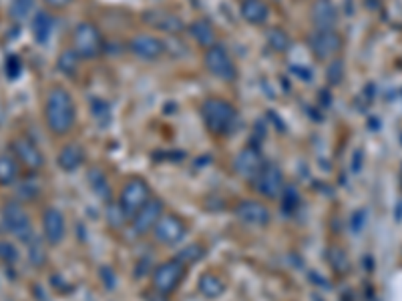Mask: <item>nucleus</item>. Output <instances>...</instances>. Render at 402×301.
Wrapping results in <instances>:
<instances>
[{
    "label": "nucleus",
    "mask_w": 402,
    "mask_h": 301,
    "mask_svg": "<svg viewBox=\"0 0 402 301\" xmlns=\"http://www.w3.org/2000/svg\"><path fill=\"white\" fill-rule=\"evenodd\" d=\"M186 274H188V269L179 259L165 261L155 267V272L151 275V285L161 296H171L181 285Z\"/></svg>",
    "instance_id": "6"
},
{
    "label": "nucleus",
    "mask_w": 402,
    "mask_h": 301,
    "mask_svg": "<svg viewBox=\"0 0 402 301\" xmlns=\"http://www.w3.org/2000/svg\"><path fill=\"white\" fill-rule=\"evenodd\" d=\"M358 163H360V151H358V153H356V157H354V167H352L354 171H360V167H358Z\"/></svg>",
    "instance_id": "35"
},
{
    "label": "nucleus",
    "mask_w": 402,
    "mask_h": 301,
    "mask_svg": "<svg viewBox=\"0 0 402 301\" xmlns=\"http://www.w3.org/2000/svg\"><path fill=\"white\" fill-rule=\"evenodd\" d=\"M85 163V149L77 143H69L60 149L58 153V167L67 173L77 171L80 165Z\"/></svg>",
    "instance_id": "21"
},
{
    "label": "nucleus",
    "mask_w": 402,
    "mask_h": 301,
    "mask_svg": "<svg viewBox=\"0 0 402 301\" xmlns=\"http://www.w3.org/2000/svg\"><path fill=\"white\" fill-rule=\"evenodd\" d=\"M189 34L203 49H212V47L217 45V32H215V28L212 27V23H208L203 19H197V21H193L189 25Z\"/></svg>",
    "instance_id": "20"
},
{
    "label": "nucleus",
    "mask_w": 402,
    "mask_h": 301,
    "mask_svg": "<svg viewBox=\"0 0 402 301\" xmlns=\"http://www.w3.org/2000/svg\"><path fill=\"white\" fill-rule=\"evenodd\" d=\"M188 233V227L186 223L179 219L177 215L173 213H163L161 219L157 221V225L153 227V235L155 239L163 243V245H175L179 243Z\"/></svg>",
    "instance_id": "10"
},
{
    "label": "nucleus",
    "mask_w": 402,
    "mask_h": 301,
    "mask_svg": "<svg viewBox=\"0 0 402 301\" xmlns=\"http://www.w3.org/2000/svg\"><path fill=\"white\" fill-rule=\"evenodd\" d=\"M330 261H332L334 269L340 272V274L348 269V257H346V253H344L342 249H338V247H334V249L330 251Z\"/></svg>",
    "instance_id": "30"
},
{
    "label": "nucleus",
    "mask_w": 402,
    "mask_h": 301,
    "mask_svg": "<svg viewBox=\"0 0 402 301\" xmlns=\"http://www.w3.org/2000/svg\"><path fill=\"white\" fill-rule=\"evenodd\" d=\"M34 10V0H12L8 6V14L14 23L27 21L28 14Z\"/></svg>",
    "instance_id": "26"
},
{
    "label": "nucleus",
    "mask_w": 402,
    "mask_h": 301,
    "mask_svg": "<svg viewBox=\"0 0 402 301\" xmlns=\"http://www.w3.org/2000/svg\"><path fill=\"white\" fill-rule=\"evenodd\" d=\"M129 51L139 60L153 62V60H159L161 56L165 55V45L161 43L159 38H155L153 34L143 32V34H135L133 38L129 40Z\"/></svg>",
    "instance_id": "13"
},
{
    "label": "nucleus",
    "mask_w": 402,
    "mask_h": 301,
    "mask_svg": "<svg viewBox=\"0 0 402 301\" xmlns=\"http://www.w3.org/2000/svg\"><path fill=\"white\" fill-rule=\"evenodd\" d=\"M49 6H53V8H65L67 4H71L73 0H45Z\"/></svg>",
    "instance_id": "34"
},
{
    "label": "nucleus",
    "mask_w": 402,
    "mask_h": 301,
    "mask_svg": "<svg viewBox=\"0 0 402 301\" xmlns=\"http://www.w3.org/2000/svg\"><path fill=\"white\" fill-rule=\"evenodd\" d=\"M21 175V165L10 155L2 153L0 155V187H10L19 181Z\"/></svg>",
    "instance_id": "23"
},
{
    "label": "nucleus",
    "mask_w": 402,
    "mask_h": 301,
    "mask_svg": "<svg viewBox=\"0 0 402 301\" xmlns=\"http://www.w3.org/2000/svg\"><path fill=\"white\" fill-rule=\"evenodd\" d=\"M143 23L147 27L161 30V32H167V34H179L186 30V23L181 21V16H177L175 12L171 10H165V8H149L143 12Z\"/></svg>",
    "instance_id": "11"
},
{
    "label": "nucleus",
    "mask_w": 402,
    "mask_h": 301,
    "mask_svg": "<svg viewBox=\"0 0 402 301\" xmlns=\"http://www.w3.org/2000/svg\"><path fill=\"white\" fill-rule=\"evenodd\" d=\"M310 19H312L316 30H336L338 8L332 0H314Z\"/></svg>",
    "instance_id": "18"
},
{
    "label": "nucleus",
    "mask_w": 402,
    "mask_h": 301,
    "mask_svg": "<svg viewBox=\"0 0 402 301\" xmlns=\"http://www.w3.org/2000/svg\"><path fill=\"white\" fill-rule=\"evenodd\" d=\"M256 189L262 197H268V199L282 197V193L286 189L284 173L276 165H264V169L256 177Z\"/></svg>",
    "instance_id": "12"
},
{
    "label": "nucleus",
    "mask_w": 402,
    "mask_h": 301,
    "mask_svg": "<svg viewBox=\"0 0 402 301\" xmlns=\"http://www.w3.org/2000/svg\"><path fill=\"white\" fill-rule=\"evenodd\" d=\"M236 215L238 219L247 223V225H254V227H264L268 225L269 219H271V213L269 209L260 203V201H241L240 205L236 207Z\"/></svg>",
    "instance_id": "17"
},
{
    "label": "nucleus",
    "mask_w": 402,
    "mask_h": 301,
    "mask_svg": "<svg viewBox=\"0 0 402 301\" xmlns=\"http://www.w3.org/2000/svg\"><path fill=\"white\" fill-rule=\"evenodd\" d=\"M0 221L2 227L16 239L28 241L34 233H32V219L28 215V211L19 203V201H8L2 205L0 209Z\"/></svg>",
    "instance_id": "4"
},
{
    "label": "nucleus",
    "mask_w": 402,
    "mask_h": 301,
    "mask_svg": "<svg viewBox=\"0 0 402 301\" xmlns=\"http://www.w3.org/2000/svg\"><path fill=\"white\" fill-rule=\"evenodd\" d=\"M0 257H2L4 261L12 263V261H16L19 253H16V249L10 245V243H0Z\"/></svg>",
    "instance_id": "32"
},
{
    "label": "nucleus",
    "mask_w": 402,
    "mask_h": 301,
    "mask_svg": "<svg viewBox=\"0 0 402 301\" xmlns=\"http://www.w3.org/2000/svg\"><path fill=\"white\" fill-rule=\"evenodd\" d=\"M75 117L77 112L73 95L63 86H53L45 101V123L49 131L56 137L67 135L75 125Z\"/></svg>",
    "instance_id": "1"
},
{
    "label": "nucleus",
    "mask_w": 402,
    "mask_h": 301,
    "mask_svg": "<svg viewBox=\"0 0 402 301\" xmlns=\"http://www.w3.org/2000/svg\"><path fill=\"white\" fill-rule=\"evenodd\" d=\"M201 255H203V247L195 245V243H193V245L186 247V249L179 253V257H177V259H179L183 265H188V263H195Z\"/></svg>",
    "instance_id": "29"
},
{
    "label": "nucleus",
    "mask_w": 402,
    "mask_h": 301,
    "mask_svg": "<svg viewBox=\"0 0 402 301\" xmlns=\"http://www.w3.org/2000/svg\"><path fill=\"white\" fill-rule=\"evenodd\" d=\"M201 117L214 135H227L238 123V110L223 99H208L201 105Z\"/></svg>",
    "instance_id": "2"
},
{
    "label": "nucleus",
    "mask_w": 402,
    "mask_h": 301,
    "mask_svg": "<svg viewBox=\"0 0 402 301\" xmlns=\"http://www.w3.org/2000/svg\"><path fill=\"white\" fill-rule=\"evenodd\" d=\"M199 291L208 300H215L225 291V281L217 274H203L199 279Z\"/></svg>",
    "instance_id": "24"
},
{
    "label": "nucleus",
    "mask_w": 402,
    "mask_h": 301,
    "mask_svg": "<svg viewBox=\"0 0 402 301\" xmlns=\"http://www.w3.org/2000/svg\"><path fill=\"white\" fill-rule=\"evenodd\" d=\"M326 77H328V82H330V84H340V82L344 81V62H342L340 58H334V60L330 62V67H328Z\"/></svg>",
    "instance_id": "28"
},
{
    "label": "nucleus",
    "mask_w": 402,
    "mask_h": 301,
    "mask_svg": "<svg viewBox=\"0 0 402 301\" xmlns=\"http://www.w3.org/2000/svg\"><path fill=\"white\" fill-rule=\"evenodd\" d=\"M266 38H268V45L276 53H286L290 49V36L282 28H269Z\"/></svg>",
    "instance_id": "27"
},
{
    "label": "nucleus",
    "mask_w": 402,
    "mask_h": 301,
    "mask_svg": "<svg viewBox=\"0 0 402 301\" xmlns=\"http://www.w3.org/2000/svg\"><path fill=\"white\" fill-rule=\"evenodd\" d=\"M364 219H366V213H364V211H356V213H354L352 223H350L354 233H360V231H362V227H364Z\"/></svg>",
    "instance_id": "33"
},
{
    "label": "nucleus",
    "mask_w": 402,
    "mask_h": 301,
    "mask_svg": "<svg viewBox=\"0 0 402 301\" xmlns=\"http://www.w3.org/2000/svg\"><path fill=\"white\" fill-rule=\"evenodd\" d=\"M264 159H262V153L258 151V149H252V147H247V149H243L238 153V157L234 159V171L243 177V179H252V181H256V177L260 175V171L264 169Z\"/></svg>",
    "instance_id": "16"
},
{
    "label": "nucleus",
    "mask_w": 402,
    "mask_h": 301,
    "mask_svg": "<svg viewBox=\"0 0 402 301\" xmlns=\"http://www.w3.org/2000/svg\"><path fill=\"white\" fill-rule=\"evenodd\" d=\"M366 4H368V6H370V8H376V6H375V4H376L375 0H366Z\"/></svg>",
    "instance_id": "36"
},
{
    "label": "nucleus",
    "mask_w": 402,
    "mask_h": 301,
    "mask_svg": "<svg viewBox=\"0 0 402 301\" xmlns=\"http://www.w3.org/2000/svg\"><path fill=\"white\" fill-rule=\"evenodd\" d=\"M163 215V203L159 199H151L133 219H131V229L135 235H147L153 231V227L157 225V221Z\"/></svg>",
    "instance_id": "15"
},
{
    "label": "nucleus",
    "mask_w": 402,
    "mask_h": 301,
    "mask_svg": "<svg viewBox=\"0 0 402 301\" xmlns=\"http://www.w3.org/2000/svg\"><path fill=\"white\" fill-rule=\"evenodd\" d=\"M308 49L318 60H332L342 51V36L336 30H316L308 36Z\"/></svg>",
    "instance_id": "9"
},
{
    "label": "nucleus",
    "mask_w": 402,
    "mask_h": 301,
    "mask_svg": "<svg viewBox=\"0 0 402 301\" xmlns=\"http://www.w3.org/2000/svg\"><path fill=\"white\" fill-rule=\"evenodd\" d=\"M151 189L143 179H129L123 189H121V197H119V209L121 213L131 221L151 201Z\"/></svg>",
    "instance_id": "5"
},
{
    "label": "nucleus",
    "mask_w": 402,
    "mask_h": 301,
    "mask_svg": "<svg viewBox=\"0 0 402 301\" xmlns=\"http://www.w3.org/2000/svg\"><path fill=\"white\" fill-rule=\"evenodd\" d=\"M10 155L19 161L21 167H25L30 173H36L45 167V157H43L41 149L25 135L10 141Z\"/></svg>",
    "instance_id": "8"
},
{
    "label": "nucleus",
    "mask_w": 402,
    "mask_h": 301,
    "mask_svg": "<svg viewBox=\"0 0 402 301\" xmlns=\"http://www.w3.org/2000/svg\"><path fill=\"white\" fill-rule=\"evenodd\" d=\"M67 235V221L60 209L56 207H47L43 213V237L47 239L49 245H58L63 243Z\"/></svg>",
    "instance_id": "14"
},
{
    "label": "nucleus",
    "mask_w": 402,
    "mask_h": 301,
    "mask_svg": "<svg viewBox=\"0 0 402 301\" xmlns=\"http://www.w3.org/2000/svg\"><path fill=\"white\" fill-rule=\"evenodd\" d=\"M105 40L101 30L93 23H79L73 30V51L77 53L80 60H91L103 53Z\"/></svg>",
    "instance_id": "3"
},
{
    "label": "nucleus",
    "mask_w": 402,
    "mask_h": 301,
    "mask_svg": "<svg viewBox=\"0 0 402 301\" xmlns=\"http://www.w3.org/2000/svg\"><path fill=\"white\" fill-rule=\"evenodd\" d=\"M19 73H21V60L16 56H8V60H6V75L10 79H16Z\"/></svg>",
    "instance_id": "31"
},
{
    "label": "nucleus",
    "mask_w": 402,
    "mask_h": 301,
    "mask_svg": "<svg viewBox=\"0 0 402 301\" xmlns=\"http://www.w3.org/2000/svg\"><path fill=\"white\" fill-rule=\"evenodd\" d=\"M203 62H205V69L219 81L232 82L238 79V67H236L234 58L230 55V51L219 43L205 51Z\"/></svg>",
    "instance_id": "7"
},
{
    "label": "nucleus",
    "mask_w": 402,
    "mask_h": 301,
    "mask_svg": "<svg viewBox=\"0 0 402 301\" xmlns=\"http://www.w3.org/2000/svg\"><path fill=\"white\" fill-rule=\"evenodd\" d=\"M54 30V19L47 12V10H41L36 12L34 21H32V36L38 45H47L49 38L53 36Z\"/></svg>",
    "instance_id": "22"
},
{
    "label": "nucleus",
    "mask_w": 402,
    "mask_h": 301,
    "mask_svg": "<svg viewBox=\"0 0 402 301\" xmlns=\"http://www.w3.org/2000/svg\"><path fill=\"white\" fill-rule=\"evenodd\" d=\"M79 56L77 53L73 51V49H65L60 56H58V60H56V67H58V71L63 73V75H67V77H73L75 73H77V67H79Z\"/></svg>",
    "instance_id": "25"
},
{
    "label": "nucleus",
    "mask_w": 402,
    "mask_h": 301,
    "mask_svg": "<svg viewBox=\"0 0 402 301\" xmlns=\"http://www.w3.org/2000/svg\"><path fill=\"white\" fill-rule=\"evenodd\" d=\"M241 19L249 25H264L269 19V6L266 0H241Z\"/></svg>",
    "instance_id": "19"
}]
</instances>
